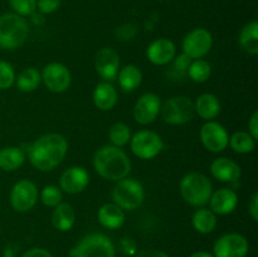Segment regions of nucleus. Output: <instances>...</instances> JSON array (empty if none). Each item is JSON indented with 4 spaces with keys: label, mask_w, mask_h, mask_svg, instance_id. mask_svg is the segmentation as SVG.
<instances>
[{
    "label": "nucleus",
    "mask_w": 258,
    "mask_h": 257,
    "mask_svg": "<svg viewBox=\"0 0 258 257\" xmlns=\"http://www.w3.org/2000/svg\"><path fill=\"white\" fill-rule=\"evenodd\" d=\"M68 150V143L60 134H47L34 141L28 150V159L40 171H50L59 165Z\"/></svg>",
    "instance_id": "f257e3e1"
},
{
    "label": "nucleus",
    "mask_w": 258,
    "mask_h": 257,
    "mask_svg": "<svg viewBox=\"0 0 258 257\" xmlns=\"http://www.w3.org/2000/svg\"><path fill=\"white\" fill-rule=\"evenodd\" d=\"M93 168L102 178L118 181L126 178L131 170V161L120 148L113 145L102 146L93 156Z\"/></svg>",
    "instance_id": "f03ea898"
},
{
    "label": "nucleus",
    "mask_w": 258,
    "mask_h": 257,
    "mask_svg": "<svg viewBox=\"0 0 258 257\" xmlns=\"http://www.w3.org/2000/svg\"><path fill=\"white\" fill-rule=\"evenodd\" d=\"M29 35V25L24 17L15 13L0 15V48L8 50L22 47Z\"/></svg>",
    "instance_id": "7ed1b4c3"
},
{
    "label": "nucleus",
    "mask_w": 258,
    "mask_h": 257,
    "mask_svg": "<svg viewBox=\"0 0 258 257\" xmlns=\"http://www.w3.org/2000/svg\"><path fill=\"white\" fill-rule=\"evenodd\" d=\"M179 189L184 201L194 207L206 206L213 193L211 180L201 173H189L184 175Z\"/></svg>",
    "instance_id": "20e7f679"
},
{
    "label": "nucleus",
    "mask_w": 258,
    "mask_h": 257,
    "mask_svg": "<svg viewBox=\"0 0 258 257\" xmlns=\"http://www.w3.org/2000/svg\"><path fill=\"white\" fill-rule=\"evenodd\" d=\"M112 199L116 206L126 211L138 209L145 199V191L140 181L123 178L116 183L112 190Z\"/></svg>",
    "instance_id": "39448f33"
},
{
    "label": "nucleus",
    "mask_w": 258,
    "mask_h": 257,
    "mask_svg": "<svg viewBox=\"0 0 258 257\" xmlns=\"http://www.w3.org/2000/svg\"><path fill=\"white\" fill-rule=\"evenodd\" d=\"M116 249L107 236L102 233H91L83 237L72 249V257H115Z\"/></svg>",
    "instance_id": "423d86ee"
},
{
    "label": "nucleus",
    "mask_w": 258,
    "mask_h": 257,
    "mask_svg": "<svg viewBox=\"0 0 258 257\" xmlns=\"http://www.w3.org/2000/svg\"><path fill=\"white\" fill-rule=\"evenodd\" d=\"M160 113L169 125H184L193 120L194 102L186 96H175L161 103Z\"/></svg>",
    "instance_id": "0eeeda50"
},
{
    "label": "nucleus",
    "mask_w": 258,
    "mask_h": 257,
    "mask_svg": "<svg viewBox=\"0 0 258 257\" xmlns=\"http://www.w3.org/2000/svg\"><path fill=\"white\" fill-rule=\"evenodd\" d=\"M130 143L133 153L143 160L154 159L164 149L163 139L160 135L150 130L138 131L135 135L131 136Z\"/></svg>",
    "instance_id": "6e6552de"
},
{
    "label": "nucleus",
    "mask_w": 258,
    "mask_h": 257,
    "mask_svg": "<svg viewBox=\"0 0 258 257\" xmlns=\"http://www.w3.org/2000/svg\"><path fill=\"white\" fill-rule=\"evenodd\" d=\"M213 45V37L206 28H196L183 40V53L190 59H201L209 53Z\"/></svg>",
    "instance_id": "1a4fd4ad"
},
{
    "label": "nucleus",
    "mask_w": 258,
    "mask_h": 257,
    "mask_svg": "<svg viewBox=\"0 0 258 257\" xmlns=\"http://www.w3.org/2000/svg\"><path fill=\"white\" fill-rule=\"evenodd\" d=\"M38 188L32 180L22 179L13 185L10 191V204L20 213L30 211L37 204Z\"/></svg>",
    "instance_id": "9d476101"
},
{
    "label": "nucleus",
    "mask_w": 258,
    "mask_h": 257,
    "mask_svg": "<svg viewBox=\"0 0 258 257\" xmlns=\"http://www.w3.org/2000/svg\"><path fill=\"white\" fill-rule=\"evenodd\" d=\"M249 244L239 233H226L219 237L213 246L214 257H246Z\"/></svg>",
    "instance_id": "9b49d317"
},
{
    "label": "nucleus",
    "mask_w": 258,
    "mask_h": 257,
    "mask_svg": "<svg viewBox=\"0 0 258 257\" xmlns=\"http://www.w3.org/2000/svg\"><path fill=\"white\" fill-rule=\"evenodd\" d=\"M40 76L45 87L54 93L66 92L72 82L70 70L64 65L58 62H52L45 66Z\"/></svg>",
    "instance_id": "f8f14e48"
},
{
    "label": "nucleus",
    "mask_w": 258,
    "mask_h": 257,
    "mask_svg": "<svg viewBox=\"0 0 258 257\" xmlns=\"http://www.w3.org/2000/svg\"><path fill=\"white\" fill-rule=\"evenodd\" d=\"M201 140L204 148L212 153H221L228 146V131L216 121H208L201 128Z\"/></svg>",
    "instance_id": "ddd939ff"
},
{
    "label": "nucleus",
    "mask_w": 258,
    "mask_h": 257,
    "mask_svg": "<svg viewBox=\"0 0 258 257\" xmlns=\"http://www.w3.org/2000/svg\"><path fill=\"white\" fill-rule=\"evenodd\" d=\"M161 110V100L153 92L140 96L134 107V118L140 125H149L154 122Z\"/></svg>",
    "instance_id": "4468645a"
},
{
    "label": "nucleus",
    "mask_w": 258,
    "mask_h": 257,
    "mask_svg": "<svg viewBox=\"0 0 258 257\" xmlns=\"http://www.w3.org/2000/svg\"><path fill=\"white\" fill-rule=\"evenodd\" d=\"M95 68L102 80L106 82L113 81L117 77L120 70V55L112 48H101L95 57Z\"/></svg>",
    "instance_id": "2eb2a0df"
},
{
    "label": "nucleus",
    "mask_w": 258,
    "mask_h": 257,
    "mask_svg": "<svg viewBox=\"0 0 258 257\" xmlns=\"http://www.w3.org/2000/svg\"><path fill=\"white\" fill-rule=\"evenodd\" d=\"M90 183V174L82 166H71L62 173L59 185L66 193L77 194L85 190Z\"/></svg>",
    "instance_id": "dca6fc26"
},
{
    "label": "nucleus",
    "mask_w": 258,
    "mask_h": 257,
    "mask_svg": "<svg viewBox=\"0 0 258 257\" xmlns=\"http://www.w3.org/2000/svg\"><path fill=\"white\" fill-rule=\"evenodd\" d=\"M176 55V47L173 40L168 38H159L149 44L146 57L153 65L165 66L173 62Z\"/></svg>",
    "instance_id": "f3484780"
},
{
    "label": "nucleus",
    "mask_w": 258,
    "mask_h": 257,
    "mask_svg": "<svg viewBox=\"0 0 258 257\" xmlns=\"http://www.w3.org/2000/svg\"><path fill=\"white\" fill-rule=\"evenodd\" d=\"M208 203L211 206V211L214 214L227 216L236 209L237 204H238V196L232 189L222 188L212 193Z\"/></svg>",
    "instance_id": "a211bd4d"
},
{
    "label": "nucleus",
    "mask_w": 258,
    "mask_h": 257,
    "mask_svg": "<svg viewBox=\"0 0 258 257\" xmlns=\"http://www.w3.org/2000/svg\"><path fill=\"white\" fill-rule=\"evenodd\" d=\"M212 175L219 181L234 183L242 175L241 166L228 158H218L211 164Z\"/></svg>",
    "instance_id": "6ab92c4d"
},
{
    "label": "nucleus",
    "mask_w": 258,
    "mask_h": 257,
    "mask_svg": "<svg viewBox=\"0 0 258 257\" xmlns=\"http://www.w3.org/2000/svg\"><path fill=\"white\" fill-rule=\"evenodd\" d=\"M93 103L101 111L112 110L117 103V91L110 82H100L93 91Z\"/></svg>",
    "instance_id": "aec40b11"
},
{
    "label": "nucleus",
    "mask_w": 258,
    "mask_h": 257,
    "mask_svg": "<svg viewBox=\"0 0 258 257\" xmlns=\"http://www.w3.org/2000/svg\"><path fill=\"white\" fill-rule=\"evenodd\" d=\"M221 102L213 93H203L194 103V110L199 117L207 121H213L221 113Z\"/></svg>",
    "instance_id": "412c9836"
},
{
    "label": "nucleus",
    "mask_w": 258,
    "mask_h": 257,
    "mask_svg": "<svg viewBox=\"0 0 258 257\" xmlns=\"http://www.w3.org/2000/svg\"><path fill=\"white\" fill-rule=\"evenodd\" d=\"M98 222L102 224L103 227L110 229H117L125 222V213L123 209L116 206L115 203H107L103 204L97 213Z\"/></svg>",
    "instance_id": "4be33fe9"
},
{
    "label": "nucleus",
    "mask_w": 258,
    "mask_h": 257,
    "mask_svg": "<svg viewBox=\"0 0 258 257\" xmlns=\"http://www.w3.org/2000/svg\"><path fill=\"white\" fill-rule=\"evenodd\" d=\"M76 222L75 209L68 203H59L52 213V224L60 232L70 231Z\"/></svg>",
    "instance_id": "5701e85b"
},
{
    "label": "nucleus",
    "mask_w": 258,
    "mask_h": 257,
    "mask_svg": "<svg viewBox=\"0 0 258 257\" xmlns=\"http://www.w3.org/2000/svg\"><path fill=\"white\" fill-rule=\"evenodd\" d=\"M117 81L120 87L125 92H133L143 82V72L135 65H126L121 70H118Z\"/></svg>",
    "instance_id": "b1692460"
},
{
    "label": "nucleus",
    "mask_w": 258,
    "mask_h": 257,
    "mask_svg": "<svg viewBox=\"0 0 258 257\" xmlns=\"http://www.w3.org/2000/svg\"><path fill=\"white\" fill-rule=\"evenodd\" d=\"M25 154L18 146H7L0 150V169L4 171H14L24 164Z\"/></svg>",
    "instance_id": "393cba45"
},
{
    "label": "nucleus",
    "mask_w": 258,
    "mask_h": 257,
    "mask_svg": "<svg viewBox=\"0 0 258 257\" xmlns=\"http://www.w3.org/2000/svg\"><path fill=\"white\" fill-rule=\"evenodd\" d=\"M191 224L199 233H211L217 227V216L208 208L197 209L191 218Z\"/></svg>",
    "instance_id": "a878e982"
},
{
    "label": "nucleus",
    "mask_w": 258,
    "mask_h": 257,
    "mask_svg": "<svg viewBox=\"0 0 258 257\" xmlns=\"http://www.w3.org/2000/svg\"><path fill=\"white\" fill-rule=\"evenodd\" d=\"M238 40L243 50L249 54L256 55L258 53V22L253 20L242 28Z\"/></svg>",
    "instance_id": "bb28decb"
},
{
    "label": "nucleus",
    "mask_w": 258,
    "mask_h": 257,
    "mask_svg": "<svg viewBox=\"0 0 258 257\" xmlns=\"http://www.w3.org/2000/svg\"><path fill=\"white\" fill-rule=\"evenodd\" d=\"M15 81H17V87L19 88L22 92L28 93L37 90L38 86L42 82V76H40V72L37 68L28 67L24 68V70L18 75Z\"/></svg>",
    "instance_id": "cd10ccee"
},
{
    "label": "nucleus",
    "mask_w": 258,
    "mask_h": 257,
    "mask_svg": "<svg viewBox=\"0 0 258 257\" xmlns=\"http://www.w3.org/2000/svg\"><path fill=\"white\" fill-rule=\"evenodd\" d=\"M228 144L232 150L238 154H248L256 148V140L246 131H237L229 136Z\"/></svg>",
    "instance_id": "c85d7f7f"
},
{
    "label": "nucleus",
    "mask_w": 258,
    "mask_h": 257,
    "mask_svg": "<svg viewBox=\"0 0 258 257\" xmlns=\"http://www.w3.org/2000/svg\"><path fill=\"white\" fill-rule=\"evenodd\" d=\"M212 73L211 65L204 59H194L190 62L188 68V77L190 78L193 82L197 83H204L209 80Z\"/></svg>",
    "instance_id": "c756f323"
},
{
    "label": "nucleus",
    "mask_w": 258,
    "mask_h": 257,
    "mask_svg": "<svg viewBox=\"0 0 258 257\" xmlns=\"http://www.w3.org/2000/svg\"><path fill=\"white\" fill-rule=\"evenodd\" d=\"M108 139H110L111 144L116 148H121L125 146L126 144L130 143L131 139V131L126 123L123 122H116L108 130Z\"/></svg>",
    "instance_id": "7c9ffc66"
},
{
    "label": "nucleus",
    "mask_w": 258,
    "mask_h": 257,
    "mask_svg": "<svg viewBox=\"0 0 258 257\" xmlns=\"http://www.w3.org/2000/svg\"><path fill=\"white\" fill-rule=\"evenodd\" d=\"M40 199H42L44 206L54 208L58 204L62 203L63 194L60 189L55 185H47L43 188L42 193H40Z\"/></svg>",
    "instance_id": "2f4dec72"
},
{
    "label": "nucleus",
    "mask_w": 258,
    "mask_h": 257,
    "mask_svg": "<svg viewBox=\"0 0 258 257\" xmlns=\"http://www.w3.org/2000/svg\"><path fill=\"white\" fill-rule=\"evenodd\" d=\"M15 83L14 67L7 60H0V90H8Z\"/></svg>",
    "instance_id": "473e14b6"
},
{
    "label": "nucleus",
    "mask_w": 258,
    "mask_h": 257,
    "mask_svg": "<svg viewBox=\"0 0 258 257\" xmlns=\"http://www.w3.org/2000/svg\"><path fill=\"white\" fill-rule=\"evenodd\" d=\"M9 5L13 12L20 17L32 15L37 10V0H9Z\"/></svg>",
    "instance_id": "72a5a7b5"
},
{
    "label": "nucleus",
    "mask_w": 258,
    "mask_h": 257,
    "mask_svg": "<svg viewBox=\"0 0 258 257\" xmlns=\"http://www.w3.org/2000/svg\"><path fill=\"white\" fill-rule=\"evenodd\" d=\"M173 60L174 62L170 70V73L173 75V78L184 77V76L186 75V72H188V68H189V65H190L191 59L188 57V55H185L183 53V54L174 58Z\"/></svg>",
    "instance_id": "f704fd0d"
},
{
    "label": "nucleus",
    "mask_w": 258,
    "mask_h": 257,
    "mask_svg": "<svg viewBox=\"0 0 258 257\" xmlns=\"http://www.w3.org/2000/svg\"><path fill=\"white\" fill-rule=\"evenodd\" d=\"M60 7V0H37V9L42 14H52Z\"/></svg>",
    "instance_id": "c9c22d12"
},
{
    "label": "nucleus",
    "mask_w": 258,
    "mask_h": 257,
    "mask_svg": "<svg viewBox=\"0 0 258 257\" xmlns=\"http://www.w3.org/2000/svg\"><path fill=\"white\" fill-rule=\"evenodd\" d=\"M248 134L257 140L258 139V111H254L252 113L251 118L248 121Z\"/></svg>",
    "instance_id": "e433bc0d"
},
{
    "label": "nucleus",
    "mask_w": 258,
    "mask_h": 257,
    "mask_svg": "<svg viewBox=\"0 0 258 257\" xmlns=\"http://www.w3.org/2000/svg\"><path fill=\"white\" fill-rule=\"evenodd\" d=\"M248 213L253 221H258V193H253L248 203Z\"/></svg>",
    "instance_id": "4c0bfd02"
},
{
    "label": "nucleus",
    "mask_w": 258,
    "mask_h": 257,
    "mask_svg": "<svg viewBox=\"0 0 258 257\" xmlns=\"http://www.w3.org/2000/svg\"><path fill=\"white\" fill-rule=\"evenodd\" d=\"M22 257H53V254L49 251H47V249L37 248L35 247V248L28 249Z\"/></svg>",
    "instance_id": "58836bf2"
},
{
    "label": "nucleus",
    "mask_w": 258,
    "mask_h": 257,
    "mask_svg": "<svg viewBox=\"0 0 258 257\" xmlns=\"http://www.w3.org/2000/svg\"><path fill=\"white\" fill-rule=\"evenodd\" d=\"M120 248L123 253L135 254V242L131 238H122L120 242Z\"/></svg>",
    "instance_id": "ea45409f"
},
{
    "label": "nucleus",
    "mask_w": 258,
    "mask_h": 257,
    "mask_svg": "<svg viewBox=\"0 0 258 257\" xmlns=\"http://www.w3.org/2000/svg\"><path fill=\"white\" fill-rule=\"evenodd\" d=\"M134 257H169L165 252L160 249H144V251L135 253Z\"/></svg>",
    "instance_id": "a19ab883"
},
{
    "label": "nucleus",
    "mask_w": 258,
    "mask_h": 257,
    "mask_svg": "<svg viewBox=\"0 0 258 257\" xmlns=\"http://www.w3.org/2000/svg\"><path fill=\"white\" fill-rule=\"evenodd\" d=\"M44 14H42V13H33L30 17H32V22L34 23V24L37 25H42L43 23H44V17H43Z\"/></svg>",
    "instance_id": "79ce46f5"
},
{
    "label": "nucleus",
    "mask_w": 258,
    "mask_h": 257,
    "mask_svg": "<svg viewBox=\"0 0 258 257\" xmlns=\"http://www.w3.org/2000/svg\"><path fill=\"white\" fill-rule=\"evenodd\" d=\"M190 257H214V256L207 251H197L194 252Z\"/></svg>",
    "instance_id": "37998d69"
}]
</instances>
